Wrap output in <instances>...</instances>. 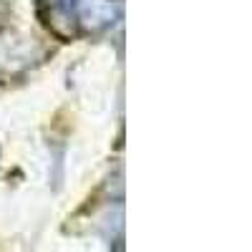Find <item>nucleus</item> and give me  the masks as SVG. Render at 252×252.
<instances>
[{
    "label": "nucleus",
    "instance_id": "nucleus-1",
    "mask_svg": "<svg viewBox=\"0 0 252 252\" xmlns=\"http://www.w3.org/2000/svg\"><path fill=\"white\" fill-rule=\"evenodd\" d=\"M124 13L121 0H76V20L81 35H98L116 26Z\"/></svg>",
    "mask_w": 252,
    "mask_h": 252
},
{
    "label": "nucleus",
    "instance_id": "nucleus-2",
    "mask_svg": "<svg viewBox=\"0 0 252 252\" xmlns=\"http://www.w3.org/2000/svg\"><path fill=\"white\" fill-rule=\"evenodd\" d=\"M38 18L61 40L78 38V20H76V0H38Z\"/></svg>",
    "mask_w": 252,
    "mask_h": 252
},
{
    "label": "nucleus",
    "instance_id": "nucleus-3",
    "mask_svg": "<svg viewBox=\"0 0 252 252\" xmlns=\"http://www.w3.org/2000/svg\"><path fill=\"white\" fill-rule=\"evenodd\" d=\"M31 61V48L23 43V40L13 38L8 31H0V71H15L28 66Z\"/></svg>",
    "mask_w": 252,
    "mask_h": 252
}]
</instances>
